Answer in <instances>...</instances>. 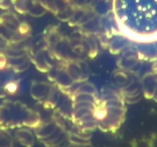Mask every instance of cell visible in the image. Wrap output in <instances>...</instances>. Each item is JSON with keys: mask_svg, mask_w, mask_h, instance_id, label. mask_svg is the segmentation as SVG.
<instances>
[{"mask_svg": "<svg viewBox=\"0 0 157 147\" xmlns=\"http://www.w3.org/2000/svg\"><path fill=\"white\" fill-rule=\"evenodd\" d=\"M113 12L120 29L133 39L157 33V0H113Z\"/></svg>", "mask_w": 157, "mask_h": 147, "instance_id": "obj_1", "label": "cell"}, {"mask_svg": "<svg viewBox=\"0 0 157 147\" xmlns=\"http://www.w3.org/2000/svg\"><path fill=\"white\" fill-rule=\"evenodd\" d=\"M126 116L125 101L120 90H102L95 110L98 128L104 132H114L121 126Z\"/></svg>", "mask_w": 157, "mask_h": 147, "instance_id": "obj_2", "label": "cell"}, {"mask_svg": "<svg viewBox=\"0 0 157 147\" xmlns=\"http://www.w3.org/2000/svg\"><path fill=\"white\" fill-rule=\"evenodd\" d=\"M41 123V116L21 101H6L0 107V126L6 129H35Z\"/></svg>", "mask_w": 157, "mask_h": 147, "instance_id": "obj_3", "label": "cell"}, {"mask_svg": "<svg viewBox=\"0 0 157 147\" xmlns=\"http://www.w3.org/2000/svg\"><path fill=\"white\" fill-rule=\"evenodd\" d=\"M29 56L35 67L42 73L48 74L55 66V60L57 58L48 47L41 48L34 54L29 53Z\"/></svg>", "mask_w": 157, "mask_h": 147, "instance_id": "obj_4", "label": "cell"}, {"mask_svg": "<svg viewBox=\"0 0 157 147\" xmlns=\"http://www.w3.org/2000/svg\"><path fill=\"white\" fill-rule=\"evenodd\" d=\"M47 74L52 84L63 91H68L76 84L66 72L63 62L55 65Z\"/></svg>", "mask_w": 157, "mask_h": 147, "instance_id": "obj_5", "label": "cell"}, {"mask_svg": "<svg viewBox=\"0 0 157 147\" xmlns=\"http://www.w3.org/2000/svg\"><path fill=\"white\" fill-rule=\"evenodd\" d=\"M67 74L75 84L87 81L89 78V70L87 64L81 60H74L64 63Z\"/></svg>", "mask_w": 157, "mask_h": 147, "instance_id": "obj_6", "label": "cell"}, {"mask_svg": "<svg viewBox=\"0 0 157 147\" xmlns=\"http://www.w3.org/2000/svg\"><path fill=\"white\" fill-rule=\"evenodd\" d=\"M55 86L45 81H34L30 87V95L35 100L41 102V104L50 98Z\"/></svg>", "mask_w": 157, "mask_h": 147, "instance_id": "obj_7", "label": "cell"}, {"mask_svg": "<svg viewBox=\"0 0 157 147\" xmlns=\"http://www.w3.org/2000/svg\"><path fill=\"white\" fill-rule=\"evenodd\" d=\"M60 126L54 119L46 123H42L34 129L35 130V136L40 142L47 139L52 133H55Z\"/></svg>", "mask_w": 157, "mask_h": 147, "instance_id": "obj_8", "label": "cell"}, {"mask_svg": "<svg viewBox=\"0 0 157 147\" xmlns=\"http://www.w3.org/2000/svg\"><path fill=\"white\" fill-rule=\"evenodd\" d=\"M15 139L22 146L33 147L35 142V136L29 128L21 127L15 132Z\"/></svg>", "mask_w": 157, "mask_h": 147, "instance_id": "obj_9", "label": "cell"}, {"mask_svg": "<svg viewBox=\"0 0 157 147\" xmlns=\"http://www.w3.org/2000/svg\"><path fill=\"white\" fill-rule=\"evenodd\" d=\"M111 79L113 85L118 87L120 90L127 88L133 81V77L130 76L128 71L122 70V69H120V70L113 72Z\"/></svg>", "mask_w": 157, "mask_h": 147, "instance_id": "obj_10", "label": "cell"}, {"mask_svg": "<svg viewBox=\"0 0 157 147\" xmlns=\"http://www.w3.org/2000/svg\"><path fill=\"white\" fill-rule=\"evenodd\" d=\"M30 61L29 54H24L19 55H12L9 63L15 72L21 73L29 68Z\"/></svg>", "mask_w": 157, "mask_h": 147, "instance_id": "obj_11", "label": "cell"}, {"mask_svg": "<svg viewBox=\"0 0 157 147\" xmlns=\"http://www.w3.org/2000/svg\"><path fill=\"white\" fill-rule=\"evenodd\" d=\"M79 86L78 87L75 89V90H69L67 92V93H69L70 95L73 94V93H90V94L94 95L97 97H99V93H98V90L95 87V86L94 84H92L91 83L88 82V81H84V82L79 83Z\"/></svg>", "mask_w": 157, "mask_h": 147, "instance_id": "obj_12", "label": "cell"}, {"mask_svg": "<svg viewBox=\"0 0 157 147\" xmlns=\"http://www.w3.org/2000/svg\"><path fill=\"white\" fill-rule=\"evenodd\" d=\"M155 86L156 82L152 75L147 74L144 77L142 80V88L147 97L150 98L153 96L155 93Z\"/></svg>", "mask_w": 157, "mask_h": 147, "instance_id": "obj_13", "label": "cell"}, {"mask_svg": "<svg viewBox=\"0 0 157 147\" xmlns=\"http://www.w3.org/2000/svg\"><path fill=\"white\" fill-rule=\"evenodd\" d=\"M136 63V61L135 60L133 55L130 54V51H127L126 54H124L122 57L118 60L117 65L120 69L128 70L134 67Z\"/></svg>", "mask_w": 157, "mask_h": 147, "instance_id": "obj_14", "label": "cell"}, {"mask_svg": "<svg viewBox=\"0 0 157 147\" xmlns=\"http://www.w3.org/2000/svg\"><path fill=\"white\" fill-rule=\"evenodd\" d=\"M0 147H13V138L2 129L0 130Z\"/></svg>", "mask_w": 157, "mask_h": 147, "instance_id": "obj_15", "label": "cell"}, {"mask_svg": "<svg viewBox=\"0 0 157 147\" xmlns=\"http://www.w3.org/2000/svg\"><path fill=\"white\" fill-rule=\"evenodd\" d=\"M91 145V144H90ZM90 145H80V144H75V143H69L67 145V147H89Z\"/></svg>", "mask_w": 157, "mask_h": 147, "instance_id": "obj_16", "label": "cell"}]
</instances>
